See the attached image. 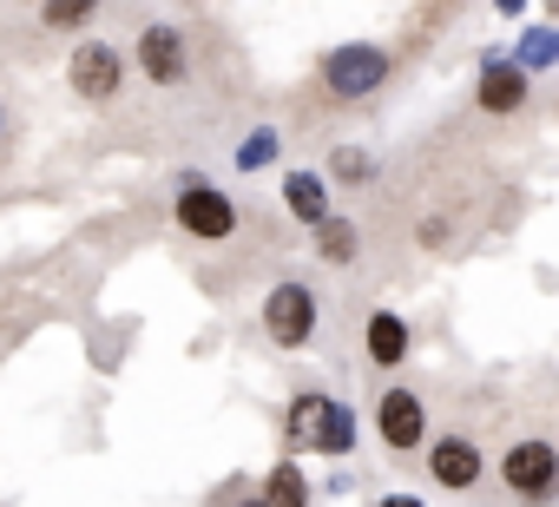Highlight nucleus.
<instances>
[{
	"instance_id": "obj_1",
	"label": "nucleus",
	"mask_w": 559,
	"mask_h": 507,
	"mask_svg": "<svg viewBox=\"0 0 559 507\" xmlns=\"http://www.w3.org/2000/svg\"><path fill=\"white\" fill-rule=\"evenodd\" d=\"M284 435H290L297 455H304V448H317V455H349V448H356V409L336 402V396H323V389H304V396L290 402Z\"/></svg>"
},
{
	"instance_id": "obj_2",
	"label": "nucleus",
	"mask_w": 559,
	"mask_h": 507,
	"mask_svg": "<svg viewBox=\"0 0 559 507\" xmlns=\"http://www.w3.org/2000/svg\"><path fill=\"white\" fill-rule=\"evenodd\" d=\"M389 73H395V60H389V47H376V40H343V47L323 54V93L343 99V106L376 99V93L389 86Z\"/></svg>"
},
{
	"instance_id": "obj_3",
	"label": "nucleus",
	"mask_w": 559,
	"mask_h": 507,
	"mask_svg": "<svg viewBox=\"0 0 559 507\" xmlns=\"http://www.w3.org/2000/svg\"><path fill=\"white\" fill-rule=\"evenodd\" d=\"M500 487L520 500V507H546L559 500V448L546 435H526L500 455Z\"/></svg>"
},
{
	"instance_id": "obj_4",
	"label": "nucleus",
	"mask_w": 559,
	"mask_h": 507,
	"mask_svg": "<svg viewBox=\"0 0 559 507\" xmlns=\"http://www.w3.org/2000/svg\"><path fill=\"white\" fill-rule=\"evenodd\" d=\"M317 323H323V304H317V291L304 278L270 284V297H263V337L276 350H304L317 337Z\"/></svg>"
},
{
	"instance_id": "obj_5",
	"label": "nucleus",
	"mask_w": 559,
	"mask_h": 507,
	"mask_svg": "<svg viewBox=\"0 0 559 507\" xmlns=\"http://www.w3.org/2000/svg\"><path fill=\"white\" fill-rule=\"evenodd\" d=\"M171 217H178V231L198 237V244H224V237H237V198L217 191V185H204V178H185V185H178Z\"/></svg>"
},
{
	"instance_id": "obj_6",
	"label": "nucleus",
	"mask_w": 559,
	"mask_h": 507,
	"mask_svg": "<svg viewBox=\"0 0 559 507\" xmlns=\"http://www.w3.org/2000/svg\"><path fill=\"white\" fill-rule=\"evenodd\" d=\"M376 435H382V448L389 455H415V448H428V402L415 396V389H382L376 396Z\"/></svg>"
},
{
	"instance_id": "obj_7",
	"label": "nucleus",
	"mask_w": 559,
	"mask_h": 507,
	"mask_svg": "<svg viewBox=\"0 0 559 507\" xmlns=\"http://www.w3.org/2000/svg\"><path fill=\"white\" fill-rule=\"evenodd\" d=\"M533 99V73L526 67H513V54H487L480 60V73H474V106L480 113H493V119H507V113H520Z\"/></svg>"
},
{
	"instance_id": "obj_8",
	"label": "nucleus",
	"mask_w": 559,
	"mask_h": 507,
	"mask_svg": "<svg viewBox=\"0 0 559 507\" xmlns=\"http://www.w3.org/2000/svg\"><path fill=\"white\" fill-rule=\"evenodd\" d=\"M67 80H73V93H80V99H93V106L119 99V80H126L119 47H106V40H80V47H73V60H67Z\"/></svg>"
},
{
	"instance_id": "obj_9",
	"label": "nucleus",
	"mask_w": 559,
	"mask_h": 507,
	"mask_svg": "<svg viewBox=\"0 0 559 507\" xmlns=\"http://www.w3.org/2000/svg\"><path fill=\"white\" fill-rule=\"evenodd\" d=\"M480 474H487V455H480L467 435H435V441H428V481H435V487L467 494V487H480Z\"/></svg>"
},
{
	"instance_id": "obj_10",
	"label": "nucleus",
	"mask_w": 559,
	"mask_h": 507,
	"mask_svg": "<svg viewBox=\"0 0 559 507\" xmlns=\"http://www.w3.org/2000/svg\"><path fill=\"white\" fill-rule=\"evenodd\" d=\"M139 73H145L152 86H185V80H191V47H185V34H178V27H145V34H139Z\"/></svg>"
},
{
	"instance_id": "obj_11",
	"label": "nucleus",
	"mask_w": 559,
	"mask_h": 507,
	"mask_svg": "<svg viewBox=\"0 0 559 507\" xmlns=\"http://www.w3.org/2000/svg\"><path fill=\"white\" fill-rule=\"evenodd\" d=\"M362 350H369V363H376V369H402V363H408V350H415L408 317H402V310H369V323H362Z\"/></svg>"
},
{
	"instance_id": "obj_12",
	"label": "nucleus",
	"mask_w": 559,
	"mask_h": 507,
	"mask_svg": "<svg viewBox=\"0 0 559 507\" xmlns=\"http://www.w3.org/2000/svg\"><path fill=\"white\" fill-rule=\"evenodd\" d=\"M284 204H290V217L297 224H310V231H323L336 211H330V185H323V172H284Z\"/></svg>"
},
{
	"instance_id": "obj_13",
	"label": "nucleus",
	"mask_w": 559,
	"mask_h": 507,
	"mask_svg": "<svg viewBox=\"0 0 559 507\" xmlns=\"http://www.w3.org/2000/svg\"><path fill=\"white\" fill-rule=\"evenodd\" d=\"M507 54H513V67H526V73H552V67H559V27H552V21H526V34H520Z\"/></svg>"
},
{
	"instance_id": "obj_14",
	"label": "nucleus",
	"mask_w": 559,
	"mask_h": 507,
	"mask_svg": "<svg viewBox=\"0 0 559 507\" xmlns=\"http://www.w3.org/2000/svg\"><path fill=\"white\" fill-rule=\"evenodd\" d=\"M310 237H317V258H323V264H336V271H349V264L362 258V231H356L349 217H330V224H323V231H310Z\"/></svg>"
},
{
	"instance_id": "obj_15",
	"label": "nucleus",
	"mask_w": 559,
	"mask_h": 507,
	"mask_svg": "<svg viewBox=\"0 0 559 507\" xmlns=\"http://www.w3.org/2000/svg\"><path fill=\"white\" fill-rule=\"evenodd\" d=\"M263 500H270V507H310V481H304V468H297V461H276L270 481H263Z\"/></svg>"
},
{
	"instance_id": "obj_16",
	"label": "nucleus",
	"mask_w": 559,
	"mask_h": 507,
	"mask_svg": "<svg viewBox=\"0 0 559 507\" xmlns=\"http://www.w3.org/2000/svg\"><path fill=\"white\" fill-rule=\"evenodd\" d=\"M276 145H284V139H276L270 126H257V132H250V139L237 145V172H263V165L276 158Z\"/></svg>"
},
{
	"instance_id": "obj_17",
	"label": "nucleus",
	"mask_w": 559,
	"mask_h": 507,
	"mask_svg": "<svg viewBox=\"0 0 559 507\" xmlns=\"http://www.w3.org/2000/svg\"><path fill=\"white\" fill-rule=\"evenodd\" d=\"M40 21L67 34V27H86V21H93V8H86V0H67V8H40Z\"/></svg>"
},
{
	"instance_id": "obj_18",
	"label": "nucleus",
	"mask_w": 559,
	"mask_h": 507,
	"mask_svg": "<svg viewBox=\"0 0 559 507\" xmlns=\"http://www.w3.org/2000/svg\"><path fill=\"white\" fill-rule=\"evenodd\" d=\"M336 178L362 185V178H369V158H362V152H336Z\"/></svg>"
},
{
	"instance_id": "obj_19",
	"label": "nucleus",
	"mask_w": 559,
	"mask_h": 507,
	"mask_svg": "<svg viewBox=\"0 0 559 507\" xmlns=\"http://www.w3.org/2000/svg\"><path fill=\"white\" fill-rule=\"evenodd\" d=\"M376 507H421V500H415V494H382Z\"/></svg>"
},
{
	"instance_id": "obj_20",
	"label": "nucleus",
	"mask_w": 559,
	"mask_h": 507,
	"mask_svg": "<svg viewBox=\"0 0 559 507\" xmlns=\"http://www.w3.org/2000/svg\"><path fill=\"white\" fill-rule=\"evenodd\" d=\"M230 507H270V500H263V494H243V500H230Z\"/></svg>"
},
{
	"instance_id": "obj_21",
	"label": "nucleus",
	"mask_w": 559,
	"mask_h": 507,
	"mask_svg": "<svg viewBox=\"0 0 559 507\" xmlns=\"http://www.w3.org/2000/svg\"><path fill=\"white\" fill-rule=\"evenodd\" d=\"M0 132H8V113H0Z\"/></svg>"
}]
</instances>
